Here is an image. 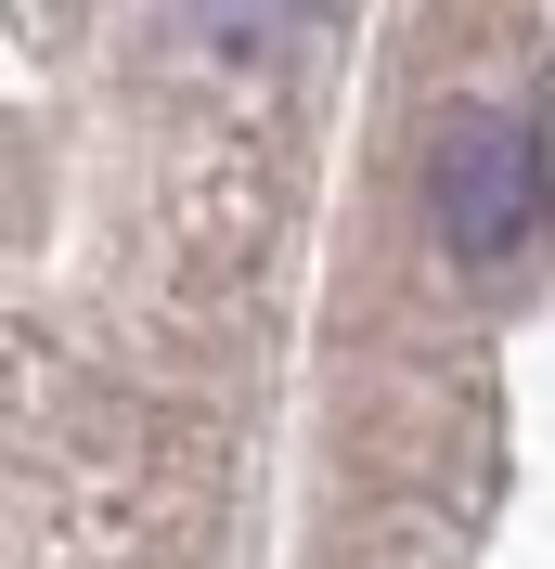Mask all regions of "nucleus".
Instances as JSON below:
<instances>
[{
    "label": "nucleus",
    "mask_w": 555,
    "mask_h": 569,
    "mask_svg": "<svg viewBox=\"0 0 555 569\" xmlns=\"http://www.w3.org/2000/svg\"><path fill=\"white\" fill-rule=\"evenodd\" d=\"M426 233H440L452 272H529L555 247V156H543V117L517 104H452L426 130Z\"/></svg>",
    "instance_id": "nucleus-1"
},
{
    "label": "nucleus",
    "mask_w": 555,
    "mask_h": 569,
    "mask_svg": "<svg viewBox=\"0 0 555 569\" xmlns=\"http://www.w3.org/2000/svg\"><path fill=\"white\" fill-rule=\"evenodd\" d=\"M194 27H208L233 66H259V52H284V39L311 27V0H194Z\"/></svg>",
    "instance_id": "nucleus-2"
}]
</instances>
